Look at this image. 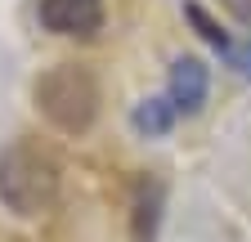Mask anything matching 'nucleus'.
<instances>
[{"label":"nucleus","mask_w":251,"mask_h":242,"mask_svg":"<svg viewBox=\"0 0 251 242\" xmlns=\"http://www.w3.org/2000/svg\"><path fill=\"white\" fill-rule=\"evenodd\" d=\"M58 193H63V166L54 148H45L41 139H14L0 148V202L14 216L54 211Z\"/></svg>","instance_id":"nucleus-1"},{"label":"nucleus","mask_w":251,"mask_h":242,"mask_svg":"<svg viewBox=\"0 0 251 242\" xmlns=\"http://www.w3.org/2000/svg\"><path fill=\"white\" fill-rule=\"evenodd\" d=\"M41 117L63 135H85L99 121V76L85 63H54L31 85Z\"/></svg>","instance_id":"nucleus-2"},{"label":"nucleus","mask_w":251,"mask_h":242,"mask_svg":"<svg viewBox=\"0 0 251 242\" xmlns=\"http://www.w3.org/2000/svg\"><path fill=\"white\" fill-rule=\"evenodd\" d=\"M41 27L54 36H94L103 27V0H41Z\"/></svg>","instance_id":"nucleus-3"},{"label":"nucleus","mask_w":251,"mask_h":242,"mask_svg":"<svg viewBox=\"0 0 251 242\" xmlns=\"http://www.w3.org/2000/svg\"><path fill=\"white\" fill-rule=\"evenodd\" d=\"M206 90H211V72H206V63L202 58H193V54H179L175 63H171V103H175V112H184V117H193L202 103H206Z\"/></svg>","instance_id":"nucleus-4"},{"label":"nucleus","mask_w":251,"mask_h":242,"mask_svg":"<svg viewBox=\"0 0 251 242\" xmlns=\"http://www.w3.org/2000/svg\"><path fill=\"white\" fill-rule=\"evenodd\" d=\"M162 211H166V179L162 175H144L135 184V197H130V238L135 242H152L157 224H162Z\"/></svg>","instance_id":"nucleus-5"},{"label":"nucleus","mask_w":251,"mask_h":242,"mask_svg":"<svg viewBox=\"0 0 251 242\" xmlns=\"http://www.w3.org/2000/svg\"><path fill=\"white\" fill-rule=\"evenodd\" d=\"M175 103L171 99H144V103H135V112H130V121H135V130L139 135H148V139H157V135H166L171 126H175Z\"/></svg>","instance_id":"nucleus-6"},{"label":"nucleus","mask_w":251,"mask_h":242,"mask_svg":"<svg viewBox=\"0 0 251 242\" xmlns=\"http://www.w3.org/2000/svg\"><path fill=\"white\" fill-rule=\"evenodd\" d=\"M184 18L198 27V36H202V41H206L211 49H220V54H225V49L233 45V36H229V32H225L220 23H211V18H206V9H202V5H193V0L184 5Z\"/></svg>","instance_id":"nucleus-7"},{"label":"nucleus","mask_w":251,"mask_h":242,"mask_svg":"<svg viewBox=\"0 0 251 242\" xmlns=\"http://www.w3.org/2000/svg\"><path fill=\"white\" fill-rule=\"evenodd\" d=\"M220 58H225V63H229L238 76H247V81H251V41H233Z\"/></svg>","instance_id":"nucleus-8"},{"label":"nucleus","mask_w":251,"mask_h":242,"mask_svg":"<svg viewBox=\"0 0 251 242\" xmlns=\"http://www.w3.org/2000/svg\"><path fill=\"white\" fill-rule=\"evenodd\" d=\"M220 5H225V9L242 23V27H251V0H220Z\"/></svg>","instance_id":"nucleus-9"}]
</instances>
